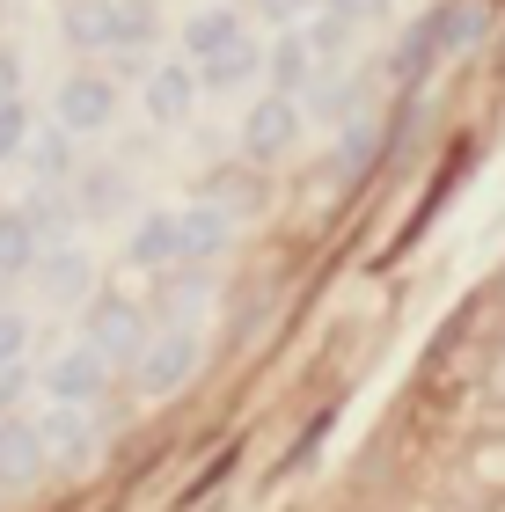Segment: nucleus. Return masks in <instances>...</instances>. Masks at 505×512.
Masks as SVG:
<instances>
[{
  "label": "nucleus",
  "instance_id": "f257e3e1",
  "mask_svg": "<svg viewBox=\"0 0 505 512\" xmlns=\"http://www.w3.org/2000/svg\"><path fill=\"white\" fill-rule=\"evenodd\" d=\"M293 139H301V103H293L286 88H271V96L242 118V161L249 169H271L279 154H293Z\"/></svg>",
  "mask_w": 505,
  "mask_h": 512
},
{
  "label": "nucleus",
  "instance_id": "f03ea898",
  "mask_svg": "<svg viewBox=\"0 0 505 512\" xmlns=\"http://www.w3.org/2000/svg\"><path fill=\"white\" fill-rule=\"evenodd\" d=\"M191 374H198V337H191V330L147 337L140 359H132V388H140V395H176Z\"/></svg>",
  "mask_w": 505,
  "mask_h": 512
},
{
  "label": "nucleus",
  "instance_id": "7ed1b4c3",
  "mask_svg": "<svg viewBox=\"0 0 505 512\" xmlns=\"http://www.w3.org/2000/svg\"><path fill=\"white\" fill-rule=\"evenodd\" d=\"M140 344H147V315H140V300H125V293H96V308H88V352H103V359H140Z\"/></svg>",
  "mask_w": 505,
  "mask_h": 512
},
{
  "label": "nucleus",
  "instance_id": "20e7f679",
  "mask_svg": "<svg viewBox=\"0 0 505 512\" xmlns=\"http://www.w3.org/2000/svg\"><path fill=\"white\" fill-rule=\"evenodd\" d=\"M37 439H44V454H52L59 469H88V461H96V425H88L81 403H52L37 417Z\"/></svg>",
  "mask_w": 505,
  "mask_h": 512
},
{
  "label": "nucleus",
  "instance_id": "39448f33",
  "mask_svg": "<svg viewBox=\"0 0 505 512\" xmlns=\"http://www.w3.org/2000/svg\"><path fill=\"white\" fill-rule=\"evenodd\" d=\"M44 388H52V403H96V395L110 388V359L88 352V344H74V352H59L52 366H44Z\"/></svg>",
  "mask_w": 505,
  "mask_h": 512
},
{
  "label": "nucleus",
  "instance_id": "423d86ee",
  "mask_svg": "<svg viewBox=\"0 0 505 512\" xmlns=\"http://www.w3.org/2000/svg\"><path fill=\"white\" fill-rule=\"evenodd\" d=\"M110 118H118V88H110L103 74H74L59 88V125L66 132H103Z\"/></svg>",
  "mask_w": 505,
  "mask_h": 512
},
{
  "label": "nucleus",
  "instance_id": "0eeeda50",
  "mask_svg": "<svg viewBox=\"0 0 505 512\" xmlns=\"http://www.w3.org/2000/svg\"><path fill=\"white\" fill-rule=\"evenodd\" d=\"M227 235H235V220H227L220 198H198V205L176 213V256H220Z\"/></svg>",
  "mask_w": 505,
  "mask_h": 512
},
{
  "label": "nucleus",
  "instance_id": "6e6552de",
  "mask_svg": "<svg viewBox=\"0 0 505 512\" xmlns=\"http://www.w3.org/2000/svg\"><path fill=\"white\" fill-rule=\"evenodd\" d=\"M484 30H491V8H484V0H447V8L432 15V44H440V59L476 52V44H484Z\"/></svg>",
  "mask_w": 505,
  "mask_h": 512
},
{
  "label": "nucleus",
  "instance_id": "1a4fd4ad",
  "mask_svg": "<svg viewBox=\"0 0 505 512\" xmlns=\"http://www.w3.org/2000/svg\"><path fill=\"white\" fill-rule=\"evenodd\" d=\"M191 103H198V74L191 66H154L147 74V118L154 125H183Z\"/></svg>",
  "mask_w": 505,
  "mask_h": 512
},
{
  "label": "nucleus",
  "instance_id": "9d476101",
  "mask_svg": "<svg viewBox=\"0 0 505 512\" xmlns=\"http://www.w3.org/2000/svg\"><path fill=\"white\" fill-rule=\"evenodd\" d=\"M44 469H52V454H44L37 425H0V483L22 491V483H37Z\"/></svg>",
  "mask_w": 505,
  "mask_h": 512
},
{
  "label": "nucleus",
  "instance_id": "9b49d317",
  "mask_svg": "<svg viewBox=\"0 0 505 512\" xmlns=\"http://www.w3.org/2000/svg\"><path fill=\"white\" fill-rule=\"evenodd\" d=\"M59 30H66V44H81V52H110V44H118V0H66Z\"/></svg>",
  "mask_w": 505,
  "mask_h": 512
},
{
  "label": "nucleus",
  "instance_id": "f8f14e48",
  "mask_svg": "<svg viewBox=\"0 0 505 512\" xmlns=\"http://www.w3.org/2000/svg\"><path fill=\"white\" fill-rule=\"evenodd\" d=\"M37 286H44V300H81L88 286H96V271H88V256L81 249H37Z\"/></svg>",
  "mask_w": 505,
  "mask_h": 512
},
{
  "label": "nucleus",
  "instance_id": "ddd939ff",
  "mask_svg": "<svg viewBox=\"0 0 505 512\" xmlns=\"http://www.w3.org/2000/svg\"><path fill=\"white\" fill-rule=\"evenodd\" d=\"M191 74H198V88H235V81H249V74H257V37H242V30H235V37L220 44V52H205Z\"/></svg>",
  "mask_w": 505,
  "mask_h": 512
},
{
  "label": "nucleus",
  "instance_id": "4468645a",
  "mask_svg": "<svg viewBox=\"0 0 505 512\" xmlns=\"http://www.w3.org/2000/svg\"><path fill=\"white\" fill-rule=\"evenodd\" d=\"M330 154H337V183H359L366 169H374V154H381V125L374 118H352Z\"/></svg>",
  "mask_w": 505,
  "mask_h": 512
},
{
  "label": "nucleus",
  "instance_id": "2eb2a0df",
  "mask_svg": "<svg viewBox=\"0 0 505 512\" xmlns=\"http://www.w3.org/2000/svg\"><path fill=\"white\" fill-rule=\"evenodd\" d=\"M132 264L140 271H169L176 264V213H147L132 227Z\"/></svg>",
  "mask_w": 505,
  "mask_h": 512
},
{
  "label": "nucleus",
  "instance_id": "dca6fc26",
  "mask_svg": "<svg viewBox=\"0 0 505 512\" xmlns=\"http://www.w3.org/2000/svg\"><path fill=\"white\" fill-rule=\"evenodd\" d=\"M37 264V227L30 213H0V278H22Z\"/></svg>",
  "mask_w": 505,
  "mask_h": 512
},
{
  "label": "nucleus",
  "instance_id": "f3484780",
  "mask_svg": "<svg viewBox=\"0 0 505 512\" xmlns=\"http://www.w3.org/2000/svg\"><path fill=\"white\" fill-rule=\"evenodd\" d=\"M235 30H242V22L227 15V8H205V15H191V22H183V59L198 66L205 52H220V44L235 37Z\"/></svg>",
  "mask_w": 505,
  "mask_h": 512
},
{
  "label": "nucleus",
  "instance_id": "a211bd4d",
  "mask_svg": "<svg viewBox=\"0 0 505 512\" xmlns=\"http://www.w3.org/2000/svg\"><path fill=\"white\" fill-rule=\"evenodd\" d=\"M432 59H440V44H432V15H425V22H410V30H403V44L388 52V74H396V81H418Z\"/></svg>",
  "mask_w": 505,
  "mask_h": 512
},
{
  "label": "nucleus",
  "instance_id": "6ab92c4d",
  "mask_svg": "<svg viewBox=\"0 0 505 512\" xmlns=\"http://www.w3.org/2000/svg\"><path fill=\"white\" fill-rule=\"evenodd\" d=\"M315 74V52H308V37H279L271 44V81L286 88V96H301V81Z\"/></svg>",
  "mask_w": 505,
  "mask_h": 512
},
{
  "label": "nucleus",
  "instance_id": "aec40b11",
  "mask_svg": "<svg viewBox=\"0 0 505 512\" xmlns=\"http://www.w3.org/2000/svg\"><path fill=\"white\" fill-rule=\"evenodd\" d=\"M22 161H30L37 176L59 183L66 169H74V154H66V125H59V132H37V125H30V147H22Z\"/></svg>",
  "mask_w": 505,
  "mask_h": 512
},
{
  "label": "nucleus",
  "instance_id": "412c9836",
  "mask_svg": "<svg viewBox=\"0 0 505 512\" xmlns=\"http://www.w3.org/2000/svg\"><path fill=\"white\" fill-rule=\"evenodd\" d=\"M154 44V0H118V44L110 52H147Z\"/></svg>",
  "mask_w": 505,
  "mask_h": 512
},
{
  "label": "nucleus",
  "instance_id": "4be33fe9",
  "mask_svg": "<svg viewBox=\"0 0 505 512\" xmlns=\"http://www.w3.org/2000/svg\"><path fill=\"white\" fill-rule=\"evenodd\" d=\"M22 147H30V110H22V96L0 103V161H22Z\"/></svg>",
  "mask_w": 505,
  "mask_h": 512
},
{
  "label": "nucleus",
  "instance_id": "5701e85b",
  "mask_svg": "<svg viewBox=\"0 0 505 512\" xmlns=\"http://www.w3.org/2000/svg\"><path fill=\"white\" fill-rule=\"evenodd\" d=\"M301 37H308L315 59H337L344 44H352V22H344V15H323V22H315V30H301Z\"/></svg>",
  "mask_w": 505,
  "mask_h": 512
},
{
  "label": "nucleus",
  "instance_id": "b1692460",
  "mask_svg": "<svg viewBox=\"0 0 505 512\" xmlns=\"http://www.w3.org/2000/svg\"><path fill=\"white\" fill-rule=\"evenodd\" d=\"M30 352V315H0V366H15Z\"/></svg>",
  "mask_w": 505,
  "mask_h": 512
},
{
  "label": "nucleus",
  "instance_id": "393cba45",
  "mask_svg": "<svg viewBox=\"0 0 505 512\" xmlns=\"http://www.w3.org/2000/svg\"><path fill=\"white\" fill-rule=\"evenodd\" d=\"M8 96H22V59L0 52V103H8Z\"/></svg>",
  "mask_w": 505,
  "mask_h": 512
},
{
  "label": "nucleus",
  "instance_id": "a878e982",
  "mask_svg": "<svg viewBox=\"0 0 505 512\" xmlns=\"http://www.w3.org/2000/svg\"><path fill=\"white\" fill-rule=\"evenodd\" d=\"M22 388H30V381H22V359H15V366H0V410H8Z\"/></svg>",
  "mask_w": 505,
  "mask_h": 512
},
{
  "label": "nucleus",
  "instance_id": "bb28decb",
  "mask_svg": "<svg viewBox=\"0 0 505 512\" xmlns=\"http://www.w3.org/2000/svg\"><path fill=\"white\" fill-rule=\"evenodd\" d=\"M323 8H330V15H344V22H359V15H374L381 0H323Z\"/></svg>",
  "mask_w": 505,
  "mask_h": 512
},
{
  "label": "nucleus",
  "instance_id": "cd10ccee",
  "mask_svg": "<svg viewBox=\"0 0 505 512\" xmlns=\"http://www.w3.org/2000/svg\"><path fill=\"white\" fill-rule=\"evenodd\" d=\"M308 8H315V0H264L271 22H293V15H308Z\"/></svg>",
  "mask_w": 505,
  "mask_h": 512
}]
</instances>
